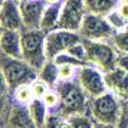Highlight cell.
Instances as JSON below:
<instances>
[{
    "label": "cell",
    "mask_w": 128,
    "mask_h": 128,
    "mask_svg": "<svg viewBox=\"0 0 128 128\" xmlns=\"http://www.w3.org/2000/svg\"><path fill=\"white\" fill-rule=\"evenodd\" d=\"M120 2H125V3H128V0H120Z\"/></svg>",
    "instance_id": "39"
},
{
    "label": "cell",
    "mask_w": 128,
    "mask_h": 128,
    "mask_svg": "<svg viewBox=\"0 0 128 128\" xmlns=\"http://www.w3.org/2000/svg\"><path fill=\"white\" fill-rule=\"evenodd\" d=\"M116 10H118V12L121 13L122 16L128 20V3H125V2H120V4L116 6Z\"/></svg>",
    "instance_id": "33"
},
{
    "label": "cell",
    "mask_w": 128,
    "mask_h": 128,
    "mask_svg": "<svg viewBox=\"0 0 128 128\" xmlns=\"http://www.w3.org/2000/svg\"><path fill=\"white\" fill-rule=\"evenodd\" d=\"M38 79L46 82L50 88H55L59 82V66L53 59H48L40 69L38 70Z\"/></svg>",
    "instance_id": "17"
},
{
    "label": "cell",
    "mask_w": 128,
    "mask_h": 128,
    "mask_svg": "<svg viewBox=\"0 0 128 128\" xmlns=\"http://www.w3.org/2000/svg\"><path fill=\"white\" fill-rule=\"evenodd\" d=\"M0 68L9 82L10 89L23 84H32L38 79V69L23 58H12L0 53Z\"/></svg>",
    "instance_id": "4"
},
{
    "label": "cell",
    "mask_w": 128,
    "mask_h": 128,
    "mask_svg": "<svg viewBox=\"0 0 128 128\" xmlns=\"http://www.w3.org/2000/svg\"><path fill=\"white\" fill-rule=\"evenodd\" d=\"M3 2H4V0H0V9H2V6H3Z\"/></svg>",
    "instance_id": "37"
},
{
    "label": "cell",
    "mask_w": 128,
    "mask_h": 128,
    "mask_svg": "<svg viewBox=\"0 0 128 128\" xmlns=\"http://www.w3.org/2000/svg\"><path fill=\"white\" fill-rule=\"evenodd\" d=\"M85 14H86V9L84 0H64L58 28L79 32Z\"/></svg>",
    "instance_id": "9"
},
{
    "label": "cell",
    "mask_w": 128,
    "mask_h": 128,
    "mask_svg": "<svg viewBox=\"0 0 128 128\" xmlns=\"http://www.w3.org/2000/svg\"><path fill=\"white\" fill-rule=\"evenodd\" d=\"M115 128H128V99L121 102V115Z\"/></svg>",
    "instance_id": "30"
},
{
    "label": "cell",
    "mask_w": 128,
    "mask_h": 128,
    "mask_svg": "<svg viewBox=\"0 0 128 128\" xmlns=\"http://www.w3.org/2000/svg\"><path fill=\"white\" fill-rule=\"evenodd\" d=\"M10 98L14 104L20 105H28L30 101H33V91H32V84H23L19 86L13 88L10 92Z\"/></svg>",
    "instance_id": "19"
},
{
    "label": "cell",
    "mask_w": 128,
    "mask_h": 128,
    "mask_svg": "<svg viewBox=\"0 0 128 128\" xmlns=\"http://www.w3.org/2000/svg\"><path fill=\"white\" fill-rule=\"evenodd\" d=\"M79 33L85 40H111L115 35V29L110 24L106 16L86 12L79 28Z\"/></svg>",
    "instance_id": "6"
},
{
    "label": "cell",
    "mask_w": 128,
    "mask_h": 128,
    "mask_svg": "<svg viewBox=\"0 0 128 128\" xmlns=\"http://www.w3.org/2000/svg\"><path fill=\"white\" fill-rule=\"evenodd\" d=\"M55 64L56 65H74V66H78V68H81L84 65H86L85 62H82L79 59H76L75 56H72L69 52H62L59 53L58 56H55Z\"/></svg>",
    "instance_id": "23"
},
{
    "label": "cell",
    "mask_w": 128,
    "mask_h": 128,
    "mask_svg": "<svg viewBox=\"0 0 128 128\" xmlns=\"http://www.w3.org/2000/svg\"><path fill=\"white\" fill-rule=\"evenodd\" d=\"M60 10H62V2L53 3V4H46L45 10H43V16H42L40 29L45 32L56 29L59 23V18H60Z\"/></svg>",
    "instance_id": "15"
},
{
    "label": "cell",
    "mask_w": 128,
    "mask_h": 128,
    "mask_svg": "<svg viewBox=\"0 0 128 128\" xmlns=\"http://www.w3.org/2000/svg\"><path fill=\"white\" fill-rule=\"evenodd\" d=\"M66 52H69L72 56H75L76 59H79V60L86 64V49H85L84 40L79 42V43H76V45H74L72 48H69Z\"/></svg>",
    "instance_id": "28"
},
{
    "label": "cell",
    "mask_w": 128,
    "mask_h": 128,
    "mask_svg": "<svg viewBox=\"0 0 128 128\" xmlns=\"http://www.w3.org/2000/svg\"><path fill=\"white\" fill-rule=\"evenodd\" d=\"M0 53L12 58H22V32L20 30H3L0 36Z\"/></svg>",
    "instance_id": "14"
},
{
    "label": "cell",
    "mask_w": 128,
    "mask_h": 128,
    "mask_svg": "<svg viewBox=\"0 0 128 128\" xmlns=\"http://www.w3.org/2000/svg\"><path fill=\"white\" fill-rule=\"evenodd\" d=\"M85 9L89 13H98L106 16L120 4V0H84Z\"/></svg>",
    "instance_id": "18"
},
{
    "label": "cell",
    "mask_w": 128,
    "mask_h": 128,
    "mask_svg": "<svg viewBox=\"0 0 128 128\" xmlns=\"http://www.w3.org/2000/svg\"><path fill=\"white\" fill-rule=\"evenodd\" d=\"M121 99L111 91L89 99L88 114L94 118L95 122H104L116 125L121 115Z\"/></svg>",
    "instance_id": "3"
},
{
    "label": "cell",
    "mask_w": 128,
    "mask_h": 128,
    "mask_svg": "<svg viewBox=\"0 0 128 128\" xmlns=\"http://www.w3.org/2000/svg\"><path fill=\"white\" fill-rule=\"evenodd\" d=\"M28 110H29L30 116H32L33 122L38 125V128L45 127V124L48 121V116L50 114V110L45 105V102L39 98H35L33 101H30L28 104Z\"/></svg>",
    "instance_id": "16"
},
{
    "label": "cell",
    "mask_w": 128,
    "mask_h": 128,
    "mask_svg": "<svg viewBox=\"0 0 128 128\" xmlns=\"http://www.w3.org/2000/svg\"><path fill=\"white\" fill-rule=\"evenodd\" d=\"M68 128H94L95 121L89 114H76L66 118Z\"/></svg>",
    "instance_id": "20"
},
{
    "label": "cell",
    "mask_w": 128,
    "mask_h": 128,
    "mask_svg": "<svg viewBox=\"0 0 128 128\" xmlns=\"http://www.w3.org/2000/svg\"><path fill=\"white\" fill-rule=\"evenodd\" d=\"M0 24L3 29H23V20H22L19 0H4L3 2V6L0 9Z\"/></svg>",
    "instance_id": "11"
},
{
    "label": "cell",
    "mask_w": 128,
    "mask_h": 128,
    "mask_svg": "<svg viewBox=\"0 0 128 128\" xmlns=\"http://www.w3.org/2000/svg\"><path fill=\"white\" fill-rule=\"evenodd\" d=\"M105 81L108 91L115 94L121 101L128 99V72L121 68H114L110 72H105Z\"/></svg>",
    "instance_id": "12"
},
{
    "label": "cell",
    "mask_w": 128,
    "mask_h": 128,
    "mask_svg": "<svg viewBox=\"0 0 128 128\" xmlns=\"http://www.w3.org/2000/svg\"><path fill=\"white\" fill-rule=\"evenodd\" d=\"M86 49V64L101 69L102 72H110L116 68L118 52L111 43V40H85Z\"/></svg>",
    "instance_id": "5"
},
{
    "label": "cell",
    "mask_w": 128,
    "mask_h": 128,
    "mask_svg": "<svg viewBox=\"0 0 128 128\" xmlns=\"http://www.w3.org/2000/svg\"><path fill=\"white\" fill-rule=\"evenodd\" d=\"M75 79L89 98L99 96L108 91L106 81H105V72L89 64L84 65L78 69Z\"/></svg>",
    "instance_id": "8"
},
{
    "label": "cell",
    "mask_w": 128,
    "mask_h": 128,
    "mask_svg": "<svg viewBox=\"0 0 128 128\" xmlns=\"http://www.w3.org/2000/svg\"><path fill=\"white\" fill-rule=\"evenodd\" d=\"M111 43L116 49L118 55H128V29L118 30L112 36Z\"/></svg>",
    "instance_id": "21"
},
{
    "label": "cell",
    "mask_w": 128,
    "mask_h": 128,
    "mask_svg": "<svg viewBox=\"0 0 128 128\" xmlns=\"http://www.w3.org/2000/svg\"><path fill=\"white\" fill-rule=\"evenodd\" d=\"M42 101L45 102V105H46L50 111L56 110L59 106V102H60V96H59V92L56 91V88H50V89L45 94V96L42 98Z\"/></svg>",
    "instance_id": "24"
},
{
    "label": "cell",
    "mask_w": 128,
    "mask_h": 128,
    "mask_svg": "<svg viewBox=\"0 0 128 128\" xmlns=\"http://www.w3.org/2000/svg\"><path fill=\"white\" fill-rule=\"evenodd\" d=\"M116 66L128 72V55H118V62Z\"/></svg>",
    "instance_id": "32"
},
{
    "label": "cell",
    "mask_w": 128,
    "mask_h": 128,
    "mask_svg": "<svg viewBox=\"0 0 128 128\" xmlns=\"http://www.w3.org/2000/svg\"><path fill=\"white\" fill-rule=\"evenodd\" d=\"M22 58L35 69H40L48 60L45 40L46 32L42 29H22Z\"/></svg>",
    "instance_id": "2"
},
{
    "label": "cell",
    "mask_w": 128,
    "mask_h": 128,
    "mask_svg": "<svg viewBox=\"0 0 128 128\" xmlns=\"http://www.w3.org/2000/svg\"><path fill=\"white\" fill-rule=\"evenodd\" d=\"M49 89H50V86L48 85L46 82L40 81V79H36V81L32 82V91H33V96L35 98L42 99Z\"/></svg>",
    "instance_id": "27"
},
{
    "label": "cell",
    "mask_w": 128,
    "mask_h": 128,
    "mask_svg": "<svg viewBox=\"0 0 128 128\" xmlns=\"http://www.w3.org/2000/svg\"><path fill=\"white\" fill-rule=\"evenodd\" d=\"M127 29H128V26H127Z\"/></svg>",
    "instance_id": "41"
},
{
    "label": "cell",
    "mask_w": 128,
    "mask_h": 128,
    "mask_svg": "<svg viewBox=\"0 0 128 128\" xmlns=\"http://www.w3.org/2000/svg\"><path fill=\"white\" fill-rule=\"evenodd\" d=\"M43 128H68V124H66V118L60 116L59 114L50 111V114L48 116V121L45 124Z\"/></svg>",
    "instance_id": "26"
},
{
    "label": "cell",
    "mask_w": 128,
    "mask_h": 128,
    "mask_svg": "<svg viewBox=\"0 0 128 128\" xmlns=\"http://www.w3.org/2000/svg\"><path fill=\"white\" fill-rule=\"evenodd\" d=\"M94 128H115V125H112V124H104V122H95Z\"/></svg>",
    "instance_id": "34"
},
{
    "label": "cell",
    "mask_w": 128,
    "mask_h": 128,
    "mask_svg": "<svg viewBox=\"0 0 128 128\" xmlns=\"http://www.w3.org/2000/svg\"><path fill=\"white\" fill-rule=\"evenodd\" d=\"M2 128H6V125H4V122H3V124H2Z\"/></svg>",
    "instance_id": "38"
},
{
    "label": "cell",
    "mask_w": 128,
    "mask_h": 128,
    "mask_svg": "<svg viewBox=\"0 0 128 128\" xmlns=\"http://www.w3.org/2000/svg\"><path fill=\"white\" fill-rule=\"evenodd\" d=\"M82 36L76 30H68L56 28L53 30L46 32V40H45V49H46L48 59H55L59 53L66 52L69 48L82 42Z\"/></svg>",
    "instance_id": "7"
},
{
    "label": "cell",
    "mask_w": 128,
    "mask_h": 128,
    "mask_svg": "<svg viewBox=\"0 0 128 128\" xmlns=\"http://www.w3.org/2000/svg\"><path fill=\"white\" fill-rule=\"evenodd\" d=\"M0 128H2V125H0Z\"/></svg>",
    "instance_id": "40"
},
{
    "label": "cell",
    "mask_w": 128,
    "mask_h": 128,
    "mask_svg": "<svg viewBox=\"0 0 128 128\" xmlns=\"http://www.w3.org/2000/svg\"><path fill=\"white\" fill-rule=\"evenodd\" d=\"M6 128H38L29 114L28 105H20L12 102L10 111L4 120Z\"/></svg>",
    "instance_id": "13"
},
{
    "label": "cell",
    "mask_w": 128,
    "mask_h": 128,
    "mask_svg": "<svg viewBox=\"0 0 128 128\" xmlns=\"http://www.w3.org/2000/svg\"><path fill=\"white\" fill-rule=\"evenodd\" d=\"M12 98L10 96H3V98H0V125L4 122L6 120L7 114H9V111H10V106H12Z\"/></svg>",
    "instance_id": "29"
},
{
    "label": "cell",
    "mask_w": 128,
    "mask_h": 128,
    "mask_svg": "<svg viewBox=\"0 0 128 128\" xmlns=\"http://www.w3.org/2000/svg\"><path fill=\"white\" fill-rule=\"evenodd\" d=\"M55 88L59 92L60 102L53 112L59 114L64 118L76 115V114H88V106H89L91 98L85 94V91L76 82V79L59 81Z\"/></svg>",
    "instance_id": "1"
},
{
    "label": "cell",
    "mask_w": 128,
    "mask_h": 128,
    "mask_svg": "<svg viewBox=\"0 0 128 128\" xmlns=\"http://www.w3.org/2000/svg\"><path fill=\"white\" fill-rule=\"evenodd\" d=\"M23 29H40V22L46 3L43 0H19Z\"/></svg>",
    "instance_id": "10"
},
{
    "label": "cell",
    "mask_w": 128,
    "mask_h": 128,
    "mask_svg": "<svg viewBox=\"0 0 128 128\" xmlns=\"http://www.w3.org/2000/svg\"><path fill=\"white\" fill-rule=\"evenodd\" d=\"M3 30H4V29H3V28H2V24H0V36H2V33H3Z\"/></svg>",
    "instance_id": "36"
},
{
    "label": "cell",
    "mask_w": 128,
    "mask_h": 128,
    "mask_svg": "<svg viewBox=\"0 0 128 128\" xmlns=\"http://www.w3.org/2000/svg\"><path fill=\"white\" fill-rule=\"evenodd\" d=\"M106 19H108V22H110V24L115 29V32H118V30H124L127 29L128 26V20L124 16H122L121 13L118 12L116 9H114L112 12H110L108 14H106Z\"/></svg>",
    "instance_id": "22"
},
{
    "label": "cell",
    "mask_w": 128,
    "mask_h": 128,
    "mask_svg": "<svg viewBox=\"0 0 128 128\" xmlns=\"http://www.w3.org/2000/svg\"><path fill=\"white\" fill-rule=\"evenodd\" d=\"M46 4H53V3H60V2H64V0H43Z\"/></svg>",
    "instance_id": "35"
},
{
    "label": "cell",
    "mask_w": 128,
    "mask_h": 128,
    "mask_svg": "<svg viewBox=\"0 0 128 128\" xmlns=\"http://www.w3.org/2000/svg\"><path fill=\"white\" fill-rule=\"evenodd\" d=\"M59 66V81H72L76 78L78 66L74 65H58Z\"/></svg>",
    "instance_id": "25"
},
{
    "label": "cell",
    "mask_w": 128,
    "mask_h": 128,
    "mask_svg": "<svg viewBox=\"0 0 128 128\" xmlns=\"http://www.w3.org/2000/svg\"><path fill=\"white\" fill-rule=\"evenodd\" d=\"M10 92H12V89L9 86V82H7L6 76H4L3 70L0 68V98H3V96H10Z\"/></svg>",
    "instance_id": "31"
}]
</instances>
